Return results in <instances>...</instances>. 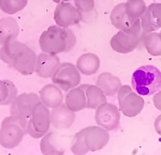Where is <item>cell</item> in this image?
<instances>
[{"instance_id":"obj_1","label":"cell","mask_w":161,"mask_h":155,"mask_svg":"<svg viewBox=\"0 0 161 155\" xmlns=\"http://www.w3.org/2000/svg\"><path fill=\"white\" fill-rule=\"evenodd\" d=\"M36 59L33 50L16 40H9L2 44L1 59L23 75L36 72Z\"/></svg>"},{"instance_id":"obj_2","label":"cell","mask_w":161,"mask_h":155,"mask_svg":"<svg viewBox=\"0 0 161 155\" xmlns=\"http://www.w3.org/2000/svg\"><path fill=\"white\" fill-rule=\"evenodd\" d=\"M109 141L108 130L100 126H89L76 134L72 141L73 154L83 155L103 148Z\"/></svg>"},{"instance_id":"obj_3","label":"cell","mask_w":161,"mask_h":155,"mask_svg":"<svg viewBox=\"0 0 161 155\" xmlns=\"http://www.w3.org/2000/svg\"><path fill=\"white\" fill-rule=\"evenodd\" d=\"M76 42L75 35L72 30L53 25L43 31L40 36L39 45L43 53L57 55L69 52L74 47Z\"/></svg>"},{"instance_id":"obj_4","label":"cell","mask_w":161,"mask_h":155,"mask_svg":"<svg viewBox=\"0 0 161 155\" xmlns=\"http://www.w3.org/2000/svg\"><path fill=\"white\" fill-rule=\"evenodd\" d=\"M132 87L141 96L153 95L161 89V72L153 65L139 67L132 75Z\"/></svg>"},{"instance_id":"obj_5","label":"cell","mask_w":161,"mask_h":155,"mask_svg":"<svg viewBox=\"0 0 161 155\" xmlns=\"http://www.w3.org/2000/svg\"><path fill=\"white\" fill-rule=\"evenodd\" d=\"M28 119L10 116L3 119L0 130V145L11 149L19 145L28 133Z\"/></svg>"},{"instance_id":"obj_6","label":"cell","mask_w":161,"mask_h":155,"mask_svg":"<svg viewBox=\"0 0 161 155\" xmlns=\"http://www.w3.org/2000/svg\"><path fill=\"white\" fill-rule=\"evenodd\" d=\"M48 107L42 101L37 102L28 122V134L35 139L42 138L49 131L51 119Z\"/></svg>"},{"instance_id":"obj_7","label":"cell","mask_w":161,"mask_h":155,"mask_svg":"<svg viewBox=\"0 0 161 155\" xmlns=\"http://www.w3.org/2000/svg\"><path fill=\"white\" fill-rule=\"evenodd\" d=\"M120 110L127 117L138 116L144 108L145 101L141 95L134 91L129 86H122L117 91Z\"/></svg>"},{"instance_id":"obj_8","label":"cell","mask_w":161,"mask_h":155,"mask_svg":"<svg viewBox=\"0 0 161 155\" xmlns=\"http://www.w3.org/2000/svg\"><path fill=\"white\" fill-rule=\"evenodd\" d=\"M81 80L80 72L73 64L64 62L60 64L52 76V81L65 91L78 86Z\"/></svg>"},{"instance_id":"obj_9","label":"cell","mask_w":161,"mask_h":155,"mask_svg":"<svg viewBox=\"0 0 161 155\" xmlns=\"http://www.w3.org/2000/svg\"><path fill=\"white\" fill-rule=\"evenodd\" d=\"M109 18L112 25L120 31L132 34L142 33L141 19H135L128 16L125 3H119L114 7Z\"/></svg>"},{"instance_id":"obj_10","label":"cell","mask_w":161,"mask_h":155,"mask_svg":"<svg viewBox=\"0 0 161 155\" xmlns=\"http://www.w3.org/2000/svg\"><path fill=\"white\" fill-rule=\"evenodd\" d=\"M82 18L83 14L68 2L58 3L53 14V19L56 25L61 28L77 25L82 21Z\"/></svg>"},{"instance_id":"obj_11","label":"cell","mask_w":161,"mask_h":155,"mask_svg":"<svg viewBox=\"0 0 161 155\" xmlns=\"http://www.w3.org/2000/svg\"><path fill=\"white\" fill-rule=\"evenodd\" d=\"M95 119L97 125L110 131L118 128L121 116L117 106L105 102L97 109Z\"/></svg>"},{"instance_id":"obj_12","label":"cell","mask_w":161,"mask_h":155,"mask_svg":"<svg viewBox=\"0 0 161 155\" xmlns=\"http://www.w3.org/2000/svg\"><path fill=\"white\" fill-rule=\"evenodd\" d=\"M40 101V97L36 93H23L11 103L10 115L29 120L32 116L35 106Z\"/></svg>"},{"instance_id":"obj_13","label":"cell","mask_w":161,"mask_h":155,"mask_svg":"<svg viewBox=\"0 0 161 155\" xmlns=\"http://www.w3.org/2000/svg\"><path fill=\"white\" fill-rule=\"evenodd\" d=\"M142 33L132 34L119 31L110 40V46L117 53H131L142 41Z\"/></svg>"},{"instance_id":"obj_14","label":"cell","mask_w":161,"mask_h":155,"mask_svg":"<svg viewBox=\"0 0 161 155\" xmlns=\"http://www.w3.org/2000/svg\"><path fill=\"white\" fill-rule=\"evenodd\" d=\"M142 29L144 33L155 32L161 29V3L149 4L141 19Z\"/></svg>"},{"instance_id":"obj_15","label":"cell","mask_w":161,"mask_h":155,"mask_svg":"<svg viewBox=\"0 0 161 155\" xmlns=\"http://www.w3.org/2000/svg\"><path fill=\"white\" fill-rule=\"evenodd\" d=\"M59 65V58L56 54L42 52L36 59V73L41 78H51Z\"/></svg>"},{"instance_id":"obj_16","label":"cell","mask_w":161,"mask_h":155,"mask_svg":"<svg viewBox=\"0 0 161 155\" xmlns=\"http://www.w3.org/2000/svg\"><path fill=\"white\" fill-rule=\"evenodd\" d=\"M75 112L70 110L66 104L56 107L51 111V124L56 129H66L73 124L75 121Z\"/></svg>"},{"instance_id":"obj_17","label":"cell","mask_w":161,"mask_h":155,"mask_svg":"<svg viewBox=\"0 0 161 155\" xmlns=\"http://www.w3.org/2000/svg\"><path fill=\"white\" fill-rule=\"evenodd\" d=\"M39 97L41 101L48 108L54 109L61 105L64 101V96L59 86L55 84H48L40 90Z\"/></svg>"},{"instance_id":"obj_18","label":"cell","mask_w":161,"mask_h":155,"mask_svg":"<svg viewBox=\"0 0 161 155\" xmlns=\"http://www.w3.org/2000/svg\"><path fill=\"white\" fill-rule=\"evenodd\" d=\"M41 152L45 155H60L65 153L61 139L55 132L47 133L41 141Z\"/></svg>"},{"instance_id":"obj_19","label":"cell","mask_w":161,"mask_h":155,"mask_svg":"<svg viewBox=\"0 0 161 155\" xmlns=\"http://www.w3.org/2000/svg\"><path fill=\"white\" fill-rule=\"evenodd\" d=\"M65 104L73 112H79L87 108V101L85 90L81 86L72 88L66 95Z\"/></svg>"},{"instance_id":"obj_20","label":"cell","mask_w":161,"mask_h":155,"mask_svg":"<svg viewBox=\"0 0 161 155\" xmlns=\"http://www.w3.org/2000/svg\"><path fill=\"white\" fill-rule=\"evenodd\" d=\"M97 86L104 92L106 96H114L122 86V81L118 77L110 73H101L97 79Z\"/></svg>"},{"instance_id":"obj_21","label":"cell","mask_w":161,"mask_h":155,"mask_svg":"<svg viewBox=\"0 0 161 155\" xmlns=\"http://www.w3.org/2000/svg\"><path fill=\"white\" fill-rule=\"evenodd\" d=\"M76 66L82 74L90 76L95 74L98 71L100 67V59L95 53H84L78 59Z\"/></svg>"},{"instance_id":"obj_22","label":"cell","mask_w":161,"mask_h":155,"mask_svg":"<svg viewBox=\"0 0 161 155\" xmlns=\"http://www.w3.org/2000/svg\"><path fill=\"white\" fill-rule=\"evenodd\" d=\"M85 90L88 109H97L99 106L107 102L106 95L97 86L81 85Z\"/></svg>"},{"instance_id":"obj_23","label":"cell","mask_w":161,"mask_h":155,"mask_svg":"<svg viewBox=\"0 0 161 155\" xmlns=\"http://www.w3.org/2000/svg\"><path fill=\"white\" fill-rule=\"evenodd\" d=\"M142 42L146 49L152 56L161 55V34L156 32L144 33L142 36Z\"/></svg>"},{"instance_id":"obj_24","label":"cell","mask_w":161,"mask_h":155,"mask_svg":"<svg viewBox=\"0 0 161 155\" xmlns=\"http://www.w3.org/2000/svg\"><path fill=\"white\" fill-rule=\"evenodd\" d=\"M0 86H1V95H0L1 105L11 104L17 97V87L10 80H1Z\"/></svg>"},{"instance_id":"obj_25","label":"cell","mask_w":161,"mask_h":155,"mask_svg":"<svg viewBox=\"0 0 161 155\" xmlns=\"http://www.w3.org/2000/svg\"><path fill=\"white\" fill-rule=\"evenodd\" d=\"M18 34V26L12 18H3L1 20V43L9 40L15 39Z\"/></svg>"},{"instance_id":"obj_26","label":"cell","mask_w":161,"mask_h":155,"mask_svg":"<svg viewBox=\"0 0 161 155\" xmlns=\"http://www.w3.org/2000/svg\"><path fill=\"white\" fill-rule=\"evenodd\" d=\"M127 13L135 19H140L147 10V4L144 0H128L125 3Z\"/></svg>"},{"instance_id":"obj_27","label":"cell","mask_w":161,"mask_h":155,"mask_svg":"<svg viewBox=\"0 0 161 155\" xmlns=\"http://www.w3.org/2000/svg\"><path fill=\"white\" fill-rule=\"evenodd\" d=\"M28 0H0V8L4 13L16 14L26 7Z\"/></svg>"},{"instance_id":"obj_28","label":"cell","mask_w":161,"mask_h":155,"mask_svg":"<svg viewBox=\"0 0 161 155\" xmlns=\"http://www.w3.org/2000/svg\"><path fill=\"white\" fill-rule=\"evenodd\" d=\"M75 7L81 13H89L95 6L94 0H74Z\"/></svg>"},{"instance_id":"obj_29","label":"cell","mask_w":161,"mask_h":155,"mask_svg":"<svg viewBox=\"0 0 161 155\" xmlns=\"http://www.w3.org/2000/svg\"><path fill=\"white\" fill-rule=\"evenodd\" d=\"M153 102L155 108L161 111V90L158 93H156L154 97H153Z\"/></svg>"},{"instance_id":"obj_30","label":"cell","mask_w":161,"mask_h":155,"mask_svg":"<svg viewBox=\"0 0 161 155\" xmlns=\"http://www.w3.org/2000/svg\"><path fill=\"white\" fill-rule=\"evenodd\" d=\"M154 128L155 131L157 132V134H158L159 136H161V115L156 118L154 122Z\"/></svg>"},{"instance_id":"obj_31","label":"cell","mask_w":161,"mask_h":155,"mask_svg":"<svg viewBox=\"0 0 161 155\" xmlns=\"http://www.w3.org/2000/svg\"><path fill=\"white\" fill-rule=\"evenodd\" d=\"M54 2H59V3H62V2H68L69 0H53Z\"/></svg>"},{"instance_id":"obj_32","label":"cell","mask_w":161,"mask_h":155,"mask_svg":"<svg viewBox=\"0 0 161 155\" xmlns=\"http://www.w3.org/2000/svg\"><path fill=\"white\" fill-rule=\"evenodd\" d=\"M160 34H161V33H160Z\"/></svg>"}]
</instances>
